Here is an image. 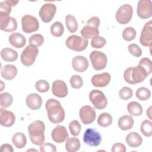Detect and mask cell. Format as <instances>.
Wrapping results in <instances>:
<instances>
[{"mask_svg":"<svg viewBox=\"0 0 152 152\" xmlns=\"http://www.w3.org/2000/svg\"><path fill=\"white\" fill-rule=\"evenodd\" d=\"M49 121L55 124L62 122L65 118V111L60 102L54 99L48 100L45 104Z\"/></svg>","mask_w":152,"mask_h":152,"instance_id":"6da1fadb","label":"cell"},{"mask_svg":"<svg viewBox=\"0 0 152 152\" xmlns=\"http://www.w3.org/2000/svg\"><path fill=\"white\" fill-rule=\"evenodd\" d=\"M45 126L40 120H36L31 122L28 126L30 139L31 142L37 145H41L44 143L45 137L44 131Z\"/></svg>","mask_w":152,"mask_h":152,"instance_id":"7a4b0ae2","label":"cell"},{"mask_svg":"<svg viewBox=\"0 0 152 152\" xmlns=\"http://www.w3.org/2000/svg\"><path fill=\"white\" fill-rule=\"evenodd\" d=\"M148 75L139 65L135 67H129L124 71L125 81L131 84H135L142 82Z\"/></svg>","mask_w":152,"mask_h":152,"instance_id":"3957f363","label":"cell"},{"mask_svg":"<svg viewBox=\"0 0 152 152\" xmlns=\"http://www.w3.org/2000/svg\"><path fill=\"white\" fill-rule=\"evenodd\" d=\"M100 19L96 16H93L90 18L86 22V25L80 31L83 37L88 39H93L96 37L99 34V26L100 25Z\"/></svg>","mask_w":152,"mask_h":152,"instance_id":"277c9868","label":"cell"},{"mask_svg":"<svg viewBox=\"0 0 152 152\" xmlns=\"http://www.w3.org/2000/svg\"><path fill=\"white\" fill-rule=\"evenodd\" d=\"M88 43L87 39L77 35L69 36L65 42V45L68 49L76 52H81L85 50L88 46Z\"/></svg>","mask_w":152,"mask_h":152,"instance_id":"5b68a950","label":"cell"},{"mask_svg":"<svg viewBox=\"0 0 152 152\" xmlns=\"http://www.w3.org/2000/svg\"><path fill=\"white\" fill-rule=\"evenodd\" d=\"M39 49L37 47L28 45L23 50L21 56L20 60L23 65L29 66L32 65L38 55Z\"/></svg>","mask_w":152,"mask_h":152,"instance_id":"8992f818","label":"cell"},{"mask_svg":"<svg viewBox=\"0 0 152 152\" xmlns=\"http://www.w3.org/2000/svg\"><path fill=\"white\" fill-rule=\"evenodd\" d=\"M133 9L131 5L124 4L121 5L116 12V20L121 24L128 23L132 17Z\"/></svg>","mask_w":152,"mask_h":152,"instance_id":"52a82bcc","label":"cell"},{"mask_svg":"<svg viewBox=\"0 0 152 152\" xmlns=\"http://www.w3.org/2000/svg\"><path fill=\"white\" fill-rule=\"evenodd\" d=\"M89 99L94 107L99 110L103 109L107 104V100L104 93L99 90H93L89 93Z\"/></svg>","mask_w":152,"mask_h":152,"instance_id":"ba28073f","label":"cell"},{"mask_svg":"<svg viewBox=\"0 0 152 152\" xmlns=\"http://www.w3.org/2000/svg\"><path fill=\"white\" fill-rule=\"evenodd\" d=\"M90 59L95 70H102L105 68L107 65V58L102 52L98 50L92 51L90 55Z\"/></svg>","mask_w":152,"mask_h":152,"instance_id":"9c48e42d","label":"cell"},{"mask_svg":"<svg viewBox=\"0 0 152 152\" xmlns=\"http://www.w3.org/2000/svg\"><path fill=\"white\" fill-rule=\"evenodd\" d=\"M83 141L89 146H98L102 141L100 134L95 129H87L83 135Z\"/></svg>","mask_w":152,"mask_h":152,"instance_id":"30bf717a","label":"cell"},{"mask_svg":"<svg viewBox=\"0 0 152 152\" xmlns=\"http://www.w3.org/2000/svg\"><path fill=\"white\" fill-rule=\"evenodd\" d=\"M22 30L26 33H30L37 31L39 28L37 19L31 15H25L21 18Z\"/></svg>","mask_w":152,"mask_h":152,"instance_id":"8fae6325","label":"cell"},{"mask_svg":"<svg viewBox=\"0 0 152 152\" xmlns=\"http://www.w3.org/2000/svg\"><path fill=\"white\" fill-rule=\"evenodd\" d=\"M56 11V7L52 3H46L40 8L39 15L44 23H49L53 19Z\"/></svg>","mask_w":152,"mask_h":152,"instance_id":"7c38bea8","label":"cell"},{"mask_svg":"<svg viewBox=\"0 0 152 152\" xmlns=\"http://www.w3.org/2000/svg\"><path fill=\"white\" fill-rule=\"evenodd\" d=\"M137 12L142 19L149 18L152 16V2L150 0H140L138 2Z\"/></svg>","mask_w":152,"mask_h":152,"instance_id":"4fadbf2b","label":"cell"},{"mask_svg":"<svg viewBox=\"0 0 152 152\" xmlns=\"http://www.w3.org/2000/svg\"><path fill=\"white\" fill-rule=\"evenodd\" d=\"M79 116L83 124L88 125L93 123L96 116L95 109L88 105L83 106L79 111Z\"/></svg>","mask_w":152,"mask_h":152,"instance_id":"5bb4252c","label":"cell"},{"mask_svg":"<svg viewBox=\"0 0 152 152\" xmlns=\"http://www.w3.org/2000/svg\"><path fill=\"white\" fill-rule=\"evenodd\" d=\"M140 42L144 46L151 47L152 46V21L146 23L141 33Z\"/></svg>","mask_w":152,"mask_h":152,"instance_id":"9a60e30c","label":"cell"},{"mask_svg":"<svg viewBox=\"0 0 152 152\" xmlns=\"http://www.w3.org/2000/svg\"><path fill=\"white\" fill-rule=\"evenodd\" d=\"M0 29L6 32L14 31L17 28L16 20L9 15H0Z\"/></svg>","mask_w":152,"mask_h":152,"instance_id":"2e32d148","label":"cell"},{"mask_svg":"<svg viewBox=\"0 0 152 152\" xmlns=\"http://www.w3.org/2000/svg\"><path fill=\"white\" fill-rule=\"evenodd\" d=\"M52 92L53 94L59 98H64L68 94V90L66 83L61 80L54 81L52 86Z\"/></svg>","mask_w":152,"mask_h":152,"instance_id":"e0dca14e","label":"cell"},{"mask_svg":"<svg viewBox=\"0 0 152 152\" xmlns=\"http://www.w3.org/2000/svg\"><path fill=\"white\" fill-rule=\"evenodd\" d=\"M52 140L56 143H62L68 138L66 128L62 125H57L51 132Z\"/></svg>","mask_w":152,"mask_h":152,"instance_id":"ac0fdd59","label":"cell"},{"mask_svg":"<svg viewBox=\"0 0 152 152\" xmlns=\"http://www.w3.org/2000/svg\"><path fill=\"white\" fill-rule=\"evenodd\" d=\"M110 79V75L108 72H103L94 75L91 79V82L94 87H104L109 84Z\"/></svg>","mask_w":152,"mask_h":152,"instance_id":"d6986e66","label":"cell"},{"mask_svg":"<svg viewBox=\"0 0 152 152\" xmlns=\"http://www.w3.org/2000/svg\"><path fill=\"white\" fill-rule=\"evenodd\" d=\"M15 116L13 112L5 109H0V124L5 127H10L14 124Z\"/></svg>","mask_w":152,"mask_h":152,"instance_id":"ffe728a7","label":"cell"},{"mask_svg":"<svg viewBox=\"0 0 152 152\" xmlns=\"http://www.w3.org/2000/svg\"><path fill=\"white\" fill-rule=\"evenodd\" d=\"M88 61L83 56H75L72 60V66L73 69L77 72H84L88 67Z\"/></svg>","mask_w":152,"mask_h":152,"instance_id":"44dd1931","label":"cell"},{"mask_svg":"<svg viewBox=\"0 0 152 152\" xmlns=\"http://www.w3.org/2000/svg\"><path fill=\"white\" fill-rule=\"evenodd\" d=\"M27 106L31 110H37L41 107L42 99L40 96L37 93H31L28 94L26 99Z\"/></svg>","mask_w":152,"mask_h":152,"instance_id":"7402d4cb","label":"cell"},{"mask_svg":"<svg viewBox=\"0 0 152 152\" xmlns=\"http://www.w3.org/2000/svg\"><path fill=\"white\" fill-rule=\"evenodd\" d=\"M10 43L16 48H23L26 43V39L25 37L20 33L15 32L9 36L8 39Z\"/></svg>","mask_w":152,"mask_h":152,"instance_id":"603a6c76","label":"cell"},{"mask_svg":"<svg viewBox=\"0 0 152 152\" xmlns=\"http://www.w3.org/2000/svg\"><path fill=\"white\" fill-rule=\"evenodd\" d=\"M17 74V68L14 65L7 64L4 65L1 71V77L7 80H11L15 77Z\"/></svg>","mask_w":152,"mask_h":152,"instance_id":"cb8c5ba5","label":"cell"},{"mask_svg":"<svg viewBox=\"0 0 152 152\" xmlns=\"http://www.w3.org/2000/svg\"><path fill=\"white\" fill-rule=\"evenodd\" d=\"M125 141L129 147L136 148L141 145L142 139L140 135L137 132H131L126 135Z\"/></svg>","mask_w":152,"mask_h":152,"instance_id":"d4e9b609","label":"cell"},{"mask_svg":"<svg viewBox=\"0 0 152 152\" xmlns=\"http://www.w3.org/2000/svg\"><path fill=\"white\" fill-rule=\"evenodd\" d=\"M134 121L130 115H123L118 121L119 128L123 131H127L131 129L134 125Z\"/></svg>","mask_w":152,"mask_h":152,"instance_id":"484cf974","label":"cell"},{"mask_svg":"<svg viewBox=\"0 0 152 152\" xmlns=\"http://www.w3.org/2000/svg\"><path fill=\"white\" fill-rule=\"evenodd\" d=\"M1 56L2 59L6 62H13L17 59L18 53L12 49L5 48L1 50Z\"/></svg>","mask_w":152,"mask_h":152,"instance_id":"4316f807","label":"cell"},{"mask_svg":"<svg viewBox=\"0 0 152 152\" xmlns=\"http://www.w3.org/2000/svg\"><path fill=\"white\" fill-rule=\"evenodd\" d=\"M81 147L80 140L75 137L68 138L66 140L65 149L68 152H75L79 150Z\"/></svg>","mask_w":152,"mask_h":152,"instance_id":"83f0119b","label":"cell"},{"mask_svg":"<svg viewBox=\"0 0 152 152\" xmlns=\"http://www.w3.org/2000/svg\"><path fill=\"white\" fill-rule=\"evenodd\" d=\"M12 142L17 148H23L27 143L26 135L22 132H17L12 137Z\"/></svg>","mask_w":152,"mask_h":152,"instance_id":"f1b7e54d","label":"cell"},{"mask_svg":"<svg viewBox=\"0 0 152 152\" xmlns=\"http://www.w3.org/2000/svg\"><path fill=\"white\" fill-rule=\"evenodd\" d=\"M127 110L129 114L134 116H140L143 112L142 106L137 102H131L127 105Z\"/></svg>","mask_w":152,"mask_h":152,"instance_id":"f546056e","label":"cell"},{"mask_svg":"<svg viewBox=\"0 0 152 152\" xmlns=\"http://www.w3.org/2000/svg\"><path fill=\"white\" fill-rule=\"evenodd\" d=\"M65 24L69 32L75 33L78 29V23L74 16L68 14L65 17Z\"/></svg>","mask_w":152,"mask_h":152,"instance_id":"4dcf8cb0","label":"cell"},{"mask_svg":"<svg viewBox=\"0 0 152 152\" xmlns=\"http://www.w3.org/2000/svg\"><path fill=\"white\" fill-rule=\"evenodd\" d=\"M97 123L102 127H107L112 123V116L109 113H102L98 116Z\"/></svg>","mask_w":152,"mask_h":152,"instance_id":"1f68e13d","label":"cell"},{"mask_svg":"<svg viewBox=\"0 0 152 152\" xmlns=\"http://www.w3.org/2000/svg\"><path fill=\"white\" fill-rule=\"evenodd\" d=\"M51 34L56 37H59L62 36L64 31V27L63 24L59 21L53 23L50 26Z\"/></svg>","mask_w":152,"mask_h":152,"instance_id":"d6a6232c","label":"cell"},{"mask_svg":"<svg viewBox=\"0 0 152 152\" xmlns=\"http://www.w3.org/2000/svg\"><path fill=\"white\" fill-rule=\"evenodd\" d=\"M13 102V97L11 94L7 92L1 93L0 104L2 107L6 108L10 106Z\"/></svg>","mask_w":152,"mask_h":152,"instance_id":"836d02e7","label":"cell"},{"mask_svg":"<svg viewBox=\"0 0 152 152\" xmlns=\"http://www.w3.org/2000/svg\"><path fill=\"white\" fill-rule=\"evenodd\" d=\"M135 96L139 100L145 101L150 98L151 91L148 88L144 87H141L136 91Z\"/></svg>","mask_w":152,"mask_h":152,"instance_id":"e575fe53","label":"cell"},{"mask_svg":"<svg viewBox=\"0 0 152 152\" xmlns=\"http://www.w3.org/2000/svg\"><path fill=\"white\" fill-rule=\"evenodd\" d=\"M141 132L147 137L152 135V122L149 120H144L141 124Z\"/></svg>","mask_w":152,"mask_h":152,"instance_id":"d590c367","label":"cell"},{"mask_svg":"<svg viewBox=\"0 0 152 152\" xmlns=\"http://www.w3.org/2000/svg\"><path fill=\"white\" fill-rule=\"evenodd\" d=\"M122 36L125 40L132 41L136 37V31L133 27H128L123 30Z\"/></svg>","mask_w":152,"mask_h":152,"instance_id":"8d00e7d4","label":"cell"},{"mask_svg":"<svg viewBox=\"0 0 152 152\" xmlns=\"http://www.w3.org/2000/svg\"><path fill=\"white\" fill-rule=\"evenodd\" d=\"M44 37L40 34H34L29 38V45L31 46L39 47L43 45Z\"/></svg>","mask_w":152,"mask_h":152,"instance_id":"74e56055","label":"cell"},{"mask_svg":"<svg viewBox=\"0 0 152 152\" xmlns=\"http://www.w3.org/2000/svg\"><path fill=\"white\" fill-rule=\"evenodd\" d=\"M138 65L141 67L146 73L149 75L152 72V64L151 61L148 58H142L139 62Z\"/></svg>","mask_w":152,"mask_h":152,"instance_id":"f35d334b","label":"cell"},{"mask_svg":"<svg viewBox=\"0 0 152 152\" xmlns=\"http://www.w3.org/2000/svg\"><path fill=\"white\" fill-rule=\"evenodd\" d=\"M69 129L71 134L72 135L77 137L80 133L81 126L78 121L73 120L69 124Z\"/></svg>","mask_w":152,"mask_h":152,"instance_id":"ab89813d","label":"cell"},{"mask_svg":"<svg viewBox=\"0 0 152 152\" xmlns=\"http://www.w3.org/2000/svg\"><path fill=\"white\" fill-rule=\"evenodd\" d=\"M106 43V39L102 36H96L92 39L91 41V46L93 48L100 49L102 48Z\"/></svg>","mask_w":152,"mask_h":152,"instance_id":"60d3db41","label":"cell"},{"mask_svg":"<svg viewBox=\"0 0 152 152\" xmlns=\"http://www.w3.org/2000/svg\"><path fill=\"white\" fill-rule=\"evenodd\" d=\"M12 5L8 0L0 2V15H9L11 12Z\"/></svg>","mask_w":152,"mask_h":152,"instance_id":"b9f144b4","label":"cell"},{"mask_svg":"<svg viewBox=\"0 0 152 152\" xmlns=\"http://www.w3.org/2000/svg\"><path fill=\"white\" fill-rule=\"evenodd\" d=\"M70 84L74 88L78 89L83 85V80L81 76L78 75H73L69 80Z\"/></svg>","mask_w":152,"mask_h":152,"instance_id":"7bdbcfd3","label":"cell"},{"mask_svg":"<svg viewBox=\"0 0 152 152\" xmlns=\"http://www.w3.org/2000/svg\"><path fill=\"white\" fill-rule=\"evenodd\" d=\"M133 91L132 89L128 87H122L119 92V97L124 100H127L131 99L132 96Z\"/></svg>","mask_w":152,"mask_h":152,"instance_id":"ee69618b","label":"cell"},{"mask_svg":"<svg viewBox=\"0 0 152 152\" xmlns=\"http://www.w3.org/2000/svg\"><path fill=\"white\" fill-rule=\"evenodd\" d=\"M35 87L38 91L45 93L49 90V84L46 80H40L36 83Z\"/></svg>","mask_w":152,"mask_h":152,"instance_id":"f6af8a7d","label":"cell"},{"mask_svg":"<svg viewBox=\"0 0 152 152\" xmlns=\"http://www.w3.org/2000/svg\"><path fill=\"white\" fill-rule=\"evenodd\" d=\"M128 51L133 56H134L135 57H140L142 55V50L140 48V46L135 44V43H132L130 44L128 46Z\"/></svg>","mask_w":152,"mask_h":152,"instance_id":"bcb514c9","label":"cell"},{"mask_svg":"<svg viewBox=\"0 0 152 152\" xmlns=\"http://www.w3.org/2000/svg\"><path fill=\"white\" fill-rule=\"evenodd\" d=\"M40 151L41 152H55L56 148L55 145L49 142H46L40 145Z\"/></svg>","mask_w":152,"mask_h":152,"instance_id":"7dc6e473","label":"cell"},{"mask_svg":"<svg viewBox=\"0 0 152 152\" xmlns=\"http://www.w3.org/2000/svg\"><path fill=\"white\" fill-rule=\"evenodd\" d=\"M112 152H125L126 147L124 144L117 142L114 144L112 147Z\"/></svg>","mask_w":152,"mask_h":152,"instance_id":"c3c4849f","label":"cell"},{"mask_svg":"<svg viewBox=\"0 0 152 152\" xmlns=\"http://www.w3.org/2000/svg\"><path fill=\"white\" fill-rule=\"evenodd\" d=\"M12 146L9 144H4L1 146V151L2 152H13Z\"/></svg>","mask_w":152,"mask_h":152,"instance_id":"681fc988","label":"cell"},{"mask_svg":"<svg viewBox=\"0 0 152 152\" xmlns=\"http://www.w3.org/2000/svg\"><path fill=\"white\" fill-rule=\"evenodd\" d=\"M151 106H150V107L147 109V115H148V118H149L150 119H151Z\"/></svg>","mask_w":152,"mask_h":152,"instance_id":"f907efd6","label":"cell"},{"mask_svg":"<svg viewBox=\"0 0 152 152\" xmlns=\"http://www.w3.org/2000/svg\"><path fill=\"white\" fill-rule=\"evenodd\" d=\"M8 1H9V2L10 3V4L12 5V6H15V5H16L17 4H18V2H19L18 1H12V0H8Z\"/></svg>","mask_w":152,"mask_h":152,"instance_id":"816d5d0a","label":"cell"},{"mask_svg":"<svg viewBox=\"0 0 152 152\" xmlns=\"http://www.w3.org/2000/svg\"><path fill=\"white\" fill-rule=\"evenodd\" d=\"M1 83L2 87H1V90H0V91H2L3 90V88H2V87H3V86H5V85L4 84V83H3V82H2V81H1Z\"/></svg>","mask_w":152,"mask_h":152,"instance_id":"f5cc1de1","label":"cell"}]
</instances>
